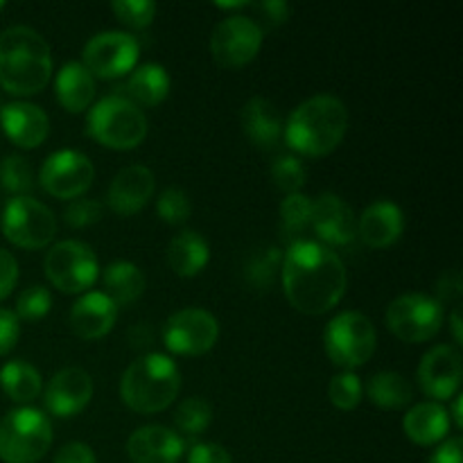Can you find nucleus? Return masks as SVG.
Instances as JSON below:
<instances>
[{"instance_id": "obj_38", "label": "nucleus", "mask_w": 463, "mask_h": 463, "mask_svg": "<svg viewBox=\"0 0 463 463\" xmlns=\"http://www.w3.org/2000/svg\"><path fill=\"white\" fill-rule=\"evenodd\" d=\"M111 9L118 21L134 27V30H145L156 18V3H152V0H113Z\"/></svg>"}, {"instance_id": "obj_37", "label": "nucleus", "mask_w": 463, "mask_h": 463, "mask_svg": "<svg viewBox=\"0 0 463 463\" xmlns=\"http://www.w3.org/2000/svg\"><path fill=\"white\" fill-rule=\"evenodd\" d=\"M306 165L301 163V158L292 156V154L279 156L271 163V179H274L276 188H280L288 194L298 193L303 184H306Z\"/></svg>"}, {"instance_id": "obj_40", "label": "nucleus", "mask_w": 463, "mask_h": 463, "mask_svg": "<svg viewBox=\"0 0 463 463\" xmlns=\"http://www.w3.org/2000/svg\"><path fill=\"white\" fill-rule=\"evenodd\" d=\"M63 220L72 229H84V226L98 224L102 220V203L90 197L71 199V203L63 211Z\"/></svg>"}, {"instance_id": "obj_47", "label": "nucleus", "mask_w": 463, "mask_h": 463, "mask_svg": "<svg viewBox=\"0 0 463 463\" xmlns=\"http://www.w3.org/2000/svg\"><path fill=\"white\" fill-rule=\"evenodd\" d=\"M262 14L267 16V21L271 25H279V23H285L289 16V5L283 3V0H269V3H260L258 5Z\"/></svg>"}, {"instance_id": "obj_43", "label": "nucleus", "mask_w": 463, "mask_h": 463, "mask_svg": "<svg viewBox=\"0 0 463 463\" xmlns=\"http://www.w3.org/2000/svg\"><path fill=\"white\" fill-rule=\"evenodd\" d=\"M18 283V262L7 249L0 247V301L12 294Z\"/></svg>"}, {"instance_id": "obj_9", "label": "nucleus", "mask_w": 463, "mask_h": 463, "mask_svg": "<svg viewBox=\"0 0 463 463\" xmlns=\"http://www.w3.org/2000/svg\"><path fill=\"white\" fill-rule=\"evenodd\" d=\"M387 328L407 344L432 339L443 326V306L423 292L401 294L387 307Z\"/></svg>"}, {"instance_id": "obj_34", "label": "nucleus", "mask_w": 463, "mask_h": 463, "mask_svg": "<svg viewBox=\"0 0 463 463\" xmlns=\"http://www.w3.org/2000/svg\"><path fill=\"white\" fill-rule=\"evenodd\" d=\"M0 185L16 197H27L34 190V172L30 163L18 154H9L0 161Z\"/></svg>"}, {"instance_id": "obj_18", "label": "nucleus", "mask_w": 463, "mask_h": 463, "mask_svg": "<svg viewBox=\"0 0 463 463\" xmlns=\"http://www.w3.org/2000/svg\"><path fill=\"white\" fill-rule=\"evenodd\" d=\"M154 188H156V181H154L152 170L134 163V165L122 167L113 176L111 185H109L107 202L113 213L129 217L134 213L143 211L145 203L152 199Z\"/></svg>"}, {"instance_id": "obj_41", "label": "nucleus", "mask_w": 463, "mask_h": 463, "mask_svg": "<svg viewBox=\"0 0 463 463\" xmlns=\"http://www.w3.org/2000/svg\"><path fill=\"white\" fill-rule=\"evenodd\" d=\"M18 337H21V319L16 317V312L0 307V357L14 351Z\"/></svg>"}, {"instance_id": "obj_10", "label": "nucleus", "mask_w": 463, "mask_h": 463, "mask_svg": "<svg viewBox=\"0 0 463 463\" xmlns=\"http://www.w3.org/2000/svg\"><path fill=\"white\" fill-rule=\"evenodd\" d=\"M3 235L21 249H43L57 235V217L30 194L14 197L3 211Z\"/></svg>"}, {"instance_id": "obj_48", "label": "nucleus", "mask_w": 463, "mask_h": 463, "mask_svg": "<svg viewBox=\"0 0 463 463\" xmlns=\"http://www.w3.org/2000/svg\"><path fill=\"white\" fill-rule=\"evenodd\" d=\"M450 330H452V337H455V344H457V346H461L463 335H461V310H459V307H455V310H452Z\"/></svg>"}, {"instance_id": "obj_29", "label": "nucleus", "mask_w": 463, "mask_h": 463, "mask_svg": "<svg viewBox=\"0 0 463 463\" xmlns=\"http://www.w3.org/2000/svg\"><path fill=\"white\" fill-rule=\"evenodd\" d=\"M364 393L380 410H402L414 401V389H411L410 380L396 371H380V373L371 375Z\"/></svg>"}, {"instance_id": "obj_2", "label": "nucleus", "mask_w": 463, "mask_h": 463, "mask_svg": "<svg viewBox=\"0 0 463 463\" xmlns=\"http://www.w3.org/2000/svg\"><path fill=\"white\" fill-rule=\"evenodd\" d=\"M348 129V109L337 95H312L289 113L283 138L294 152L326 156L339 147Z\"/></svg>"}, {"instance_id": "obj_42", "label": "nucleus", "mask_w": 463, "mask_h": 463, "mask_svg": "<svg viewBox=\"0 0 463 463\" xmlns=\"http://www.w3.org/2000/svg\"><path fill=\"white\" fill-rule=\"evenodd\" d=\"M188 463H233V457L220 443L199 441L190 446Z\"/></svg>"}, {"instance_id": "obj_25", "label": "nucleus", "mask_w": 463, "mask_h": 463, "mask_svg": "<svg viewBox=\"0 0 463 463\" xmlns=\"http://www.w3.org/2000/svg\"><path fill=\"white\" fill-rule=\"evenodd\" d=\"M57 99L66 111L81 113L95 99V77L81 61H68L59 68L54 80Z\"/></svg>"}, {"instance_id": "obj_15", "label": "nucleus", "mask_w": 463, "mask_h": 463, "mask_svg": "<svg viewBox=\"0 0 463 463\" xmlns=\"http://www.w3.org/2000/svg\"><path fill=\"white\" fill-rule=\"evenodd\" d=\"M419 384L434 402L452 401L461 387V355L455 346L430 348L419 364Z\"/></svg>"}, {"instance_id": "obj_1", "label": "nucleus", "mask_w": 463, "mask_h": 463, "mask_svg": "<svg viewBox=\"0 0 463 463\" xmlns=\"http://www.w3.org/2000/svg\"><path fill=\"white\" fill-rule=\"evenodd\" d=\"M283 289L294 310L303 315H326L346 292V267L335 249L317 240L294 242L283 256Z\"/></svg>"}, {"instance_id": "obj_7", "label": "nucleus", "mask_w": 463, "mask_h": 463, "mask_svg": "<svg viewBox=\"0 0 463 463\" xmlns=\"http://www.w3.org/2000/svg\"><path fill=\"white\" fill-rule=\"evenodd\" d=\"M326 355L335 366L355 371L373 357L378 346V333L366 315L357 310H344L328 321L324 333Z\"/></svg>"}, {"instance_id": "obj_14", "label": "nucleus", "mask_w": 463, "mask_h": 463, "mask_svg": "<svg viewBox=\"0 0 463 463\" xmlns=\"http://www.w3.org/2000/svg\"><path fill=\"white\" fill-rule=\"evenodd\" d=\"M262 27L244 14H231L220 21L211 36V52L220 66L240 68L251 61L260 50Z\"/></svg>"}, {"instance_id": "obj_4", "label": "nucleus", "mask_w": 463, "mask_h": 463, "mask_svg": "<svg viewBox=\"0 0 463 463\" xmlns=\"http://www.w3.org/2000/svg\"><path fill=\"white\" fill-rule=\"evenodd\" d=\"M181 371L172 357L147 353L131 362L120 383V396L129 410L138 414H156L167 410L179 396Z\"/></svg>"}, {"instance_id": "obj_24", "label": "nucleus", "mask_w": 463, "mask_h": 463, "mask_svg": "<svg viewBox=\"0 0 463 463\" xmlns=\"http://www.w3.org/2000/svg\"><path fill=\"white\" fill-rule=\"evenodd\" d=\"M402 430L407 439L419 446H434L446 441L450 432V414L441 402H419L402 419Z\"/></svg>"}, {"instance_id": "obj_44", "label": "nucleus", "mask_w": 463, "mask_h": 463, "mask_svg": "<svg viewBox=\"0 0 463 463\" xmlns=\"http://www.w3.org/2000/svg\"><path fill=\"white\" fill-rule=\"evenodd\" d=\"M461 292H463V283H461V274L457 269L446 271V274L439 279V283H437V297L439 298L437 301L441 303V306H443V301L446 303L459 301Z\"/></svg>"}, {"instance_id": "obj_12", "label": "nucleus", "mask_w": 463, "mask_h": 463, "mask_svg": "<svg viewBox=\"0 0 463 463\" xmlns=\"http://www.w3.org/2000/svg\"><path fill=\"white\" fill-rule=\"evenodd\" d=\"M220 337V324L203 307H181L167 317L163 342L175 355H203Z\"/></svg>"}, {"instance_id": "obj_50", "label": "nucleus", "mask_w": 463, "mask_h": 463, "mask_svg": "<svg viewBox=\"0 0 463 463\" xmlns=\"http://www.w3.org/2000/svg\"><path fill=\"white\" fill-rule=\"evenodd\" d=\"M249 3H217L220 9H240V7H247Z\"/></svg>"}, {"instance_id": "obj_39", "label": "nucleus", "mask_w": 463, "mask_h": 463, "mask_svg": "<svg viewBox=\"0 0 463 463\" xmlns=\"http://www.w3.org/2000/svg\"><path fill=\"white\" fill-rule=\"evenodd\" d=\"M52 307V294L43 285H32V288L23 289L16 298V317L18 319L36 321L43 319Z\"/></svg>"}, {"instance_id": "obj_51", "label": "nucleus", "mask_w": 463, "mask_h": 463, "mask_svg": "<svg viewBox=\"0 0 463 463\" xmlns=\"http://www.w3.org/2000/svg\"><path fill=\"white\" fill-rule=\"evenodd\" d=\"M3 9H5V3H3V0H0V12H3Z\"/></svg>"}, {"instance_id": "obj_36", "label": "nucleus", "mask_w": 463, "mask_h": 463, "mask_svg": "<svg viewBox=\"0 0 463 463\" xmlns=\"http://www.w3.org/2000/svg\"><path fill=\"white\" fill-rule=\"evenodd\" d=\"M156 213L165 224L181 226L188 222L190 213H193V203L185 190L170 185V188L163 190L156 199Z\"/></svg>"}, {"instance_id": "obj_3", "label": "nucleus", "mask_w": 463, "mask_h": 463, "mask_svg": "<svg viewBox=\"0 0 463 463\" xmlns=\"http://www.w3.org/2000/svg\"><path fill=\"white\" fill-rule=\"evenodd\" d=\"M52 54L43 36L27 25L0 32V86L12 95H34L48 86Z\"/></svg>"}, {"instance_id": "obj_13", "label": "nucleus", "mask_w": 463, "mask_h": 463, "mask_svg": "<svg viewBox=\"0 0 463 463\" xmlns=\"http://www.w3.org/2000/svg\"><path fill=\"white\" fill-rule=\"evenodd\" d=\"M95 179V167L84 152L57 149L43 161L39 172L41 188L57 199L84 197Z\"/></svg>"}, {"instance_id": "obj_32", "label": "nucleus", "mask_w": 463, "mask_h": 463, "mask_svg": "<svg viewBox=\"0 0 463 463\" xmlns=\"http://www.w3.org/2000/svg\"><path fill=\"white\" fill-rule=\"evenodd\" d=\"M312 220V199L303 193L288 194L280 203V222H283V235L292 247L294 242L306 240V231L310 229Z\"/></svg>"}, {"instance_id": "obj_8", "label": "nucleus", "mask_w": 463, "mask_h": 463, "mask_svg": "<svg viewBox=\"0 0 463 463\" xmlns=\"http://www.w3.org/2000/svg\"><path fill=\"white\" fill-rule=\"evenodd\" d=\"M45 276L63 294H80L98 280L99 265L93 247L80 240H61L43 260Z\"/></svg>"}, {"instance_id": "obj_31", "label": "nucleus", "mask_w": 463, "mask_h": 463, "mask_svg": "<svg viewBox=\"0 0 463 463\" xmlns=\"http://www.w3.org/2000/svg\"><path fill=\"white\" fill-rule=\"evenodd\" d=\"M280 267H283V253L279 247H260L251 251L244 262V279L251 288L256 289H269L274 285L276 276H279Z\"/></svg>"}, {"instance_id": "obj_33", "label": "nucleus", "mask_w": 463, "mask_h": 463, "mask_svg": "<svg viewBox=\"0 0 463 463\" xmlns=\"http://www.w3.org/2000/svg\"><path fill=\"white\" fill-rule=\"evenodd\" d=\"M213 420V407L206 398L193 396L185 398L175 411V425L181 434L185 437H199L206 432V428Z\"/></svg>"}, {"instance_id": "obj_17", "label": "nucleus", "mask_w": 463, "mask_h": 463, "mask_svg": "<svg viewBox=\"0 0 463 463\" xmlns=\"http://www.w3.org/2000/svg\"><path fill=\"white\" fill-rule=\"evenodd\" d=\"M93 398V378L80 366L57 371L43 393L45 410L57 419L77 416Z\"/></svg>"}, {"instance_id": "obj_16", "label": "nucleus", "mask_w": 463, "mask_h": 463, "mask_svg": "<svg viewBox=\"0 0 463 463\" xmlns=\"http://www.w3.org/2000/svg\"><path fill=\"white\" fill-rule=\"evenodd\" d=\"M310 229L324 247H348L357 238V220L346 202L339 194L326 193L312 199Z\"/></svg>"}, {"instance_id": "obj_6", "label": "nucleus", "mask_w": 463, "mask_h": 463, "mask_svg": "<svg viewBox=\"0 0 463 463\" xmlns=\"http://www.w3.org/2000/svg\"><path fill=\"white\" fill-rule=\"evenodd\" d=\"M52 446V423L36 407H18L0 419V459L34 463Z\"/></svg>"}, {"instance_id": "obj_5", "label": "nucleus", "mask_w": 463, "mask_h": 463, "mask_svg": "<svg viewBox=\"0 0 463 463\" xmlns=\"http://www.w3.org/2000/svg\"><path fill=\"white\" fill-rule=\"evenodd\" d=\"M89 134L109 149H134L147 136V116L120 93L107 95L89 109Z\"/></svg>"}, {"instance_id": "obj_35", "label": "nucleus", "mask_w": 463, "mask_h": 463, "mask_svg": "<svg viewBox=\"0 0 463 463\" xmlns=\"http://www.w3.org/2000/svg\"><path fill=\"white\" fill-rule=\"evenodd\" d=\"M328 398L337 410L342 411H351L355 410L357 405L364 398V387H362V380L357 378L353 371H344V373L335 375L330 380L328 387Z\"/></svg>"}, {"instance_id": "obj_21", "label": "nucleus", "mask_w": 463, "mask_h": 463, "mask_svg": "<svg viewBox=\"0 0 463 463\" xmlns=\"http://www.w3.org/2000/svg\"><path fill=\"white\" fill-rule=\"evenodd\" d=\"M405 231V213L392 199L369 203L357 220V238L371 249H387Z\"/></svg>"}, {"instance_id": "obj_46", "label": "nucleus", "mask_w": 463, "mask_h": 463, "mask_svg": "<svg viewBox=\"0 0 463 463\" xmlns=\"http://www.w3.org/2000/svg\"><path fill=\"white\" fill-rule=\"evenodd\" d=\"M463 459V441L461 437L446 439L430 457V463H461Z\"/></svg>"}, {"instance_id": "obj_19", "label": "nucleus", "mask_w": 463, "mask_h": 463, "mask_svg": "<svg viewBox=\"0 0 463 463\" xmlns=\"http://www.w3.org/2000/svg\"><path fill=\"white\" fill-rule=\"evenodd\" d=\"M184 452V439L165 425H143L127 441V455L134 463H179Z\"/></svg>"}, {"instance_id": "obj_27", "label": "nucleus", "mask_w": 463, "mask_h": 463, "mask_svg": "<svg viewBox=\"0 0 463 463\" xmlns=\"http://www.w3.org/2000/svg\"><path fill=\"white\" fill-rule=\"evenodd\" d=\"M172 80L167 75L165 68L156 61L140 63L131 71L129 80H127L125 90L134 104H143V107H156L170 93ZM125 95V98H127Z\"/></svg>"}, {"instance_id": "obj_49", "label": "nucleus", "mask_w": 463, "mask_h": 463, "mask_svg": "<svg viewBox=\"0 0 463 463\" xmlns=\"http://www.w3.org/2000/svg\"><path fill=\"white\" fill-rule=\"evenodd\" d=\"M452 419H455V423H457V428H463V416H461V396L459 393H457L455 398H452Z\"/></svg>"}, {"instance_id": "obj_11", "label": "nucleus", "mask_w": 463, "mask_h": 463, "mask_svg": "<svg viewBox=\"0 0 463 463\" xmlns=\"http://www.w3.org/2000/svg\"><path fill=\"white\" fill-rule=\"evenodd\" d=\"M84 66L99 80H116L136 68L140 57V43L134 34L122 30L98 32L84 45Z\"/></svg>"}, {"instance_id": "obj_30", "label": "nucleus", "mask_w": 463, "mask_h": 463, "mask_svg": "<svg viewBox=\"0 0 463 463\" xmlns=\"http://www.w3.org/2000/svg\"><path fill=\"white\" fill-rule=\"evenodd\" d=\"M0 387L14 402H32L41 396L43 380L30 362L12 360L0 369Z\"/></svg>"}, {"instance_id": "obj_22", "label": "nucleus", "mask_w": 463, "mask_h": 463, "mask_svg": "<svg viewBox=\"0 0 463 463\" xmlns=\"http://www.w3.org/2000/svg\"><path fill=\"white\" fill-rule=\"evenodd\" d=\"M118 306L104 292H86L71 310V328L81 339H99L111 333Z\"/></svg>"}, {"instance_id": "obj_20", "label": "nucleus", "mask_w": 463, "mask_h": 463, "mask_svg": "<svg viewBox=\"0 0 463 463\" xmlns=\"http://www.w3.org/2000/svg\"><path fill=\"white\" fill-rule=\"evenodd\" d=\"M0 127L14 145L23 149H34L48 138V113L32 102H9L0 109Z\"/></svg>"}, {"instance_id": "obj_26", "label": "nucleus", "mask_w": 463, "mask_h": 463, "mask_svg": "<svg viewBox=\"0 0 463 463\" xmlns=\"http://www.w3.org/2000/svg\"><path fill=\"white\" fill-rule=\"evenodd\" d=\"M211 260V247L197 231H181L167 244V265L184 279L197 276Z\"/></svg>"}, {"instance_id": "obj_23", "label": "nucleus", "mask_w": 463, "mask_h": 463, "mask_svg": "<svg viewBox=\"0 0 463 463\" xmlns=\"http://www.w3.org/2000/svg\"><path fill=\"white\" fill-rule=\"evenodd\" d=\"M283 118L271 99L258 95L242 107V129L258 149H274L283 138Z\"/></svg>"}, {"instance_id": "obj_45", "label": "nucleus", "mask_w": 463, "mask_h": 463, "mask_svg": "<svg viewBox=\"0 0 463 463\" xmlns=\"http://www.w3.org/2000/svg\"><path fill=\"white\" fill-rule=\"evenodd\" d=\"M54 463H98L93 448L81 441L66 443L54 457Z\"/></svg>"}, {"instance_id": "obj_28", "label": "nucleus", "mask_w": 463, "mask_h": 463, "mask_svg": "<svg viewBox=\"0 0 463 463\" xmlns=\"http://www.w3.org/2000/svg\"><path fill=\"white\" fill-rule=\"evenodd\" d=\"M102 283L104 289H107L104 294H107L118 307L131 306L134 301H138V298L143 297L145 288H147L143 269L129 260L111 262V265L104 269Z\"/></svg>"}]
</instances>
